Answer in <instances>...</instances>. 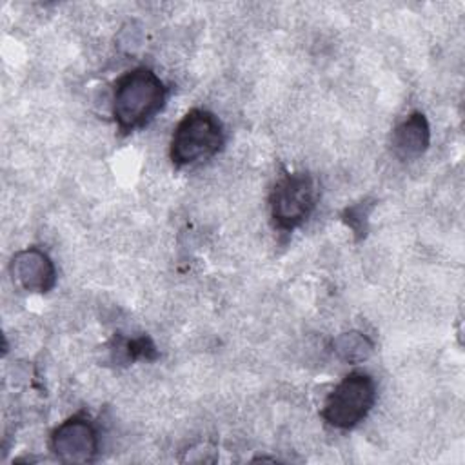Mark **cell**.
Masks as SVG:
<instances>
[{
    "label": "cell",
    "instance_id": "1",
    "mask_svg": "<svg viewBox=\"0 0 465 465\" xmlns=\"http://www.w3.org/2000/svg\"><path fill=\"white\" fill-rule=\"evenodd\" d=\"M167 87L149 67L124 73L113 87L111 111L120 131L129 133L151 122L165 105Z\"/></svg>",
    "mask_w": 465,
    "mask_h": 465
},
{
    "label": "cell",
    "instance_id": "2",
    "mask_svg": "<svg viewBox=\"0 0 465 465\" xmlns=\"http://www.w3.org/2000/svg\"><path fill=\"white\" fill-rule=\"evenodd\" d=\"M225 142L223 125L207 109H191L174 127L169 156L174 165H193L214 156Z\"/></svg>",
    "mask_w": 465,
    "mask_h": 465
},
{
    "label": "cell",
    "instance_id": "3",
    "mask_svg": "<svg viewBox=\"0 0 465 465\" xmlns=\"http://www.w3.org/2000/svg\"><path fill=\"white\" fill-rule=\"evenodd\" d=\"M378 389L371 374L354 371L347 374L325 398L322 418L336 429H352L367 418L376 403Z\"/></svg>",
    "mask_w": 465,
    "mask_h": 465
},
{
    "label": "cell",
    "instance_id": "4",
    "mask_svg": "<svg viewBox=\"0 0 465 465\" xmlns=\"http://www.w3.org/2000/svg\"><path fill=\"white\" fill-rule=\"evenodd\" d=\"M318 191L309 173H285L269 194V209L274 225L282 231L300 227L314 211Z\"/></svg>",
    "mask_w": 465,
    "mask_h": 465
},
{
    "label": "cell",
    "instance_id": "5",
    "mask_svg": "<svg viewBox=\"0 0 465 465\" xmlns=\"http://www.w3.org/2000/svg\"><path fill=\"white\" fill-rule=\"evenodd\" d=\"M49 447L62 463H91L98 456L100 436L89 418L74 414L51 432Z\"/></svg>",
    "mask_w": 465,
    "mask_h": 465
},
{
    "label": "cell",
    "instance_id": "6",
    "mask_svg": "<svg viewBox=\"0 0 465 465\" xmlns=\"http://www.w3.org/2000/svg\"><path fill=\"white\" fill-rule=\"evenodd\" d=\"M13 282L29 292H49L56 283V269L49 254L38 247L16 251L9 263Z\"/></svg>",
    "mask_w": 465,
    "mask_h": 465
},
{
    "label": "cell",
    "instance_id": "7",
    "mask_svg": "<svg viewBox=\"0 0 465 465\" xmlns=\"http://www.w3.org/2000/svg\"><path fill=\"white\" fill-rule=\"evenodd\" d=\"M430 143V127L421 113H411L396 124L391 134V149L400 160H418Z\"/></svg>",
    "mask_w": 465,
    "mask_h": 465
},
{
    "label": "cell",
    "instance_id": "8",
    "mask_svg": "<svg viewBox=\"0 0 465 465\" xmlns=\"http://www.w3.org/2000/svg\"><path fill=\"white\" fill-rule=\"evenodd\" d=\"M331 349L334 356L343 363H361L374 352L372 340L360 331H347L334 336Z\"/></svg>",
    "mask_w": 465,
    "mask_h": 465
},
{
    "label": "cell",
    "instance_id": "9",
    "mask_svg": "<svg viewBox=\"0 0 465 465\" xmlns=\"http://www.w3.org/2000/svg\"><path fill=\"white\" fill-rule=\"evenodd\" d=\"M371 209H372V203H369V202H360V203L349 207V209L345 211V214H343L347 225L358 234V238H360L361 234H365L363 231L367 229V218H369V214H371Z\"/></svg>",
    "mask_w": 465,
    "mask_h": 465
}]
</instances>
